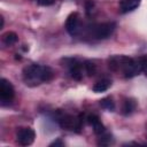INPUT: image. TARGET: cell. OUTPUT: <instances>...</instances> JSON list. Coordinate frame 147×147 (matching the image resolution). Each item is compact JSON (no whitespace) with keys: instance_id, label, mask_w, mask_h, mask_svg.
Listing matches in <instances>:
<instances>
[{"instance_id":"1","label":"cell","mask_w":147,"mask_h":147,"mask_svg":"<svg viewBox=\"0 0 147 147\" xmlns=\"http://www.w3.org/2000/svg\"><path fill=\"white\" fill-rule=\"evenodd\" d=\"M42 70L44 65L39 64H31L25 67L23 70V79L26 85L34 86L42 82Z\"/></svg>"},{"instance_id":"2","label":"cell","mask_w":147,"mask_h":147,"mask_svg":"<svg viewBox=\"0 0 147 147\" xmlns=\"http://www.w3.org/2000/svg\"><path fill=\"white\" fill-rule=\"evenodd\" d=\"M83 115L80 114L78 117H75L72 115H69V114H64L62 116H60L57 118V122H59V125L64 129V130H71V131H75L77 133L80 132L82 130V126H83Z\"/></svg>"},{"instance_id":"3","label":"cell","mask_w":147,"mask_h":147,"mask_svg":"<svg viewBox=\"0 0 147 147\" xmlns=\"http://www.w3.org/2000/svg\"><path fill=\"white\" fill-rule=\"evenodd\" d=\"M115 28H116V24L114 22L98 24L93 29V37L95 39H106L114 32Z\"/></svg>"},{"instance_id":"4","label":"cell","mask_w":147,"mask_h":147,"mask_svg":"<svg viewBox=\"0 0 147 147\" xmlns=\"http://www.w3.org/2000/svg\"><path fill=\"white\" fill-rule=\"evenodd\" d=\"M133 62V59L124 56V55H116V56H111L108 60L109 63V68L114 71H118V70H124L126 65H129L130 63Z\"/></svg>"},{"instance_id":"5","label":"cell","mask_w":147,"mask_h":147,"mask_svg":"<svg viewBox=\"0 0 147 147\" xmlns=\"http://www.w3.org/2000/svg\"><path fill=\"white\" fill-rule=\"evenodd\" d=\"M15 90L9 80L6 78H1L0 80V99L2 102H10L14 99Z\"/></svg>"},{"instance_id":"6","label":"cell","mask_w":147,"mask_h":147,"mask_svg":"<svg viewBox=\"0 0 147 147\" xmlns=\"http://www.w3.org/2000/svg\"><path fill=\"white\" fill-rule=\"evenodd\" d=\"M17 142L22 146H30L36 138V133L30 127H21L17 131Z\"/></svg>"},{"instance_id":"7","label":"cell","mask_w":147,"mask_h":147,"mask_svg":"<svg viewBox=\"0 0 147 147\" xmlns=\"http://www.w3.org/2000/svg\"><path fill=\"white\" fill-rule=\"evenodd\" d=\"M142 67H144V57L133 60V62L130 63L129 65H126L125 69L123 70L125 78H132V77L139 75L142 71Z\"/></svg>"},{"instance_id":"8","label":"cell","mask_w":147,"mask_h":147,"mask_svg":"<svg viewBox=\"0 0 147 147\" xmlns=\"http://www.w3.org/2000/svg\"><path fill=\"white\" fill-rule=\"evenodd\" d=\"M65 30L70 36H76L79 31V15L78 13H71L65 21Z\"/></svg>"},{"instance_id":"9","label":"cell","mask_w":147,"mask_h":147,"mask_svg":"<svg viewBox=\"0 0 147 147\" xmlns=\"http://www.w3.org/2000/svg\"><path fill=\"white\" fill-rule=\"evenodd\" d=\"M140 2L141 0H122L119 3V11L122 14L132 11L140 5Z\"/></svg>"},{"instance_id":"10","label":"cell","mask_w":147,"mask_h":147,"mask_svg":"<svg viewBox=\"0 0 147 147\" xmlns=\"http://www.w3.org/2000/svg\"><path fill=\"white\" fill-rule=\"evenodd\" d=\"M70 75L74 79L76 80H80L82 77H83V74H82V65L80 63H78L76 60H71V63H70Z\"/></svg>"},{"instance_id":"11","label":"cell","mask_w":147,"mask_h":147,"mask_svg":"<svg viewBox=\"0 0 147 147\" xmlns=\"http://www.w3.org/2000/svg\"><path fill=\"white\" fill-rule=\"evenodd\" d=\"M136 101L133 99H126L123 103V107H122V113L123 115H130L136 109Z\"/></svg>"},{"instance_id":"12","label":"cell","mask_w":147,"mask_h":147,"mask_svg":"<svg viewBox=\"0 0 147 147\" xmlns=\"http://www.w3.org/2000/svg\"><path fill=\"white\" fill-rule=\"evenodd\" d=\"M17 40H18V37H17V34H16L15 32H13V31H8V32H6V33L2 34V41H3V44L7 45V46L14 45Z\"/></svg>"},{"instance_id":"13","label":"cell","mask_w":147,"mask_h":147,"mask_svg":"<svg viewBox=\"0 0 147 147\" xmlns=\"http://www.w3.org/2000/svg\"><path fill=\"white\" fill-rule=\"evenodd\" d=\"M110 86V80L108 79H102V80H99L98 83H95L93 85V92L95 93H101V92H105L109 88Z\"/></svg>"},{"instance_id":"14","label":"cell","mask_w":147,"mask_h":147,"mask_svg":"<svg viewBox=\"0 0 147 147\" xmlns=\"http://www.w3.org/2000/svg\"><path fill=\"white\" fill-rule=\"evenodd\" d=\"M100 106L103 109H107L109 111H113L115 109V103H114V101L110 98H105V99L100 100Z\"/></svg>"},{"instance_id":"15","label":"cell","mask_w":147,"mask_h":147,"mask_svg":"<svg viewBox=\"0 0 147 147\" xmlns=\"http://www.w3.org/2000/svg\"><path fill=\"white\" fill-rule=\"evenodd\" d=\"M113 142V137H111V134L110 133H102V136L100 137V139H99V141H98V145H100V146H108V145H110Z\"/></svg>"},{"instance_id":"16","label":"cell","mask_w":147,"mask_h":147,"mask_svg":"<svg viewBox=\"0 0 147 147\" xmlns=\"http://www.w3.org/2000/svg\"><path fill=\"white\" fill-rule=\"evenodd\" d=\"M84 67H85V70H86L88 76H93L95 74V71H96V67L92 61H86Z\"/></svg>"},{"instance_id":"17","label":"cell","mask_w":147,"mask_h":147,"mask_svg":"<svg viewBox=\"0 0 147 147\" xmlns=\"http://www.w3.org/2000/svg\"><path fill=\"white\" fill-rule=\"evenodd\" d=\"M93 131H94V133L95 134H102V133H105V131H106V129H105V125L101 123V121H99L98 123H95L93 126Z\"/></svg>"},{"instance_id":"18","label":"cell","mask_w":147,"mask_h":147,"mask_svg":"<svg viewBox=\"0 0 147 147\" xmlns=\"http://www.w3.org/2000/svg\"><path fill=\"white\" fill-rule=\"evenodd\" d=\"M86 121H87V123L90 124V125H94L95 123H98L99 121H100V118H99V116H96V115H88L87 117H86Z\"/></svg>"},{"instance_id":"19","label":"cell","mask_w":147,"mask_h":147,"mask_svg":"<svg viewBox=\"0 0 147 147\" xmlns=\"http://www.w3.org/2000/svg\"><path fill=\"white\" fill-rule=\"evenodd\" d=\"M55 2V0H38V3L41 6H51Z\"/></svg>"},{"instance_id":"20","label":"cell","mask_w":147,"mask_h":147,"mask_svg":"<svg viewBox=\"0 0 147 147\" xmlns=\"http://www.w3.org/2000/svg\"><path fill=\"white\" fill-rule=\"evenodd\" d=\"M63 145H64V142L61 139H56V140H54L53 142L49 144V147H53V146H63Z\"/></svg>"},{"instance_id":"21","label":"cell","mask_w":147,"mask_h":147,"mask_svg":"<svg viewBox=\"0 0 147 147\" xmlns=\"http://www.w3.org/2000/svg\"><path fill=\"white\" fill-rule=\"evenodd\" d=\"M85 8H86V13H87V14H90V13H91V10H92V8H93V2H92V1H87V2H86Z\"/></svg>"},{"instance_id":"22","label":"cell","mask_w":147,"mask_h":147,"mask_svg":"<svg viewBox=\"0 0 147 147\" xmlns=\"http://www.w3.org/2000/svg\"><path fill=\"white\" fill-rule=\"evenodd\" d=\"M142 71L146 74L147 76V57H144V67H142Z\"/></svg>"},{"instance_id":"23","label":"cell","mask_w":147,"mask_h":147,"mask_svg":"<svg viewBox=\"0 0 147 147\" xmlns=\"http://www.w3.org/2000/svg\"><path fill=\"white\" fill-rule=\"evenodd\" d=\"M0 20H1V25H0V28H3V24H5V21H3V17H2V16H0Z\"/></svg>"}]
</instances>
